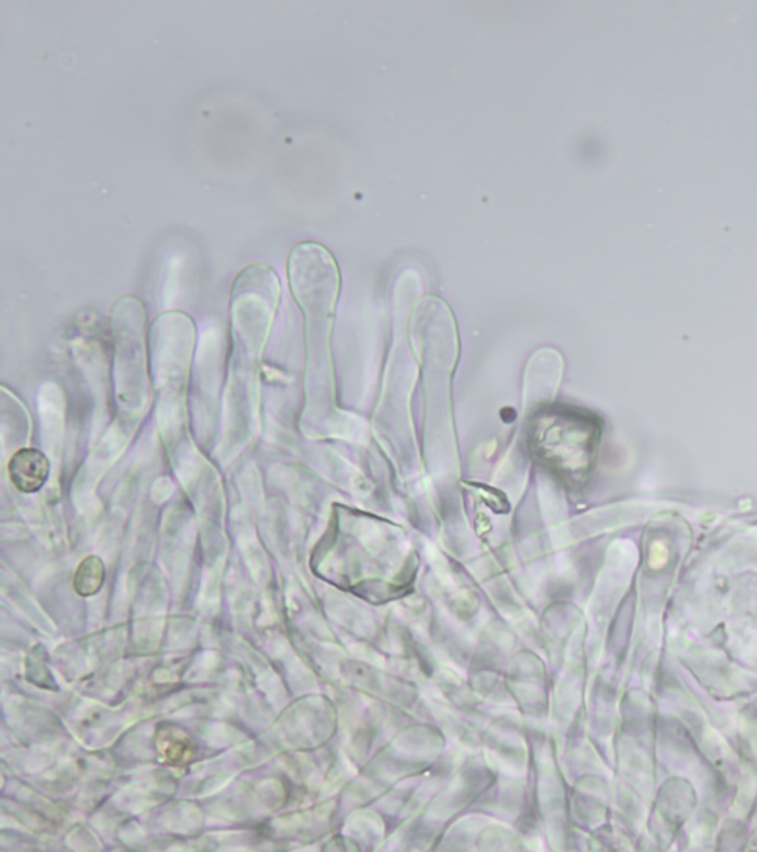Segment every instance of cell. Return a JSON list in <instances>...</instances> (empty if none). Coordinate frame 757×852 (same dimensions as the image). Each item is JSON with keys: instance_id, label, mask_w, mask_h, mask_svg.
Masks as SVG:
<instances>
[{"instance_id": "obj_1", "label": "cell", "mask_w": 757, "mask_h": 852, "mask_svg": "<svg viewBox=\"0 0 757 852\" xmlns=\"http://www.w3.org/2000/svg\"><path fill=\"white\" fill-rule=\"evenodd\" d=\"M289 280L305 313L309 344H326L340 287L334 255L320 243H300L289 255Z\"/></svg>"}, {"instance_id": "obj_3", "label": "cell", "mask_w": 757, "mask_h": 852, "mask_svg": "<svg viewBox=\"0 0 757 852\" xmlns=\"http://www.w3.org/2000/svg\"><path fill=\"white\" fill-rule=\"evenodd\" d=\"M102 582H104V565H102L100 558H87L76 573V591L80 595H92L100 590Z\"/></svg>"}, {"instance_id": "obj_2", "label": "cell", "mask_w": 757, "mask_h": 852, "mask_svg": "<svg viewBox=\"0 0 757 852\" xmlns=\"http://www.w3.org/2000/svg\"><path fill=\"white\" fill-rule=\"evenodd\" d=\"M11 483L21 493H36L49 479L50 462L41 450H16L8 463Z\"/></svg>"}]
</instances>
